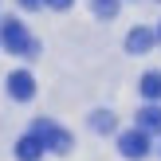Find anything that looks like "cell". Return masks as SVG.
<instances>
[{
    "label": "cell",
    "instance_id": "1",
    "mask_svg": "<svg viewBox=\"0 0 161 161\" xmlns=\"http://www.w3.org/2000/svg\"><path fill=\"white\" fill-rule=\"evenodd\" d=\"M0 43H4L12 55H28V59H36V55H39V43L28 36V28H24V24H16V16L0 24Z\"/></svg>",
    "mask_w": 161,
    "mask_h": 161
},
{
    "label": "cell",
    "instance_id": "2",
    "mask_svg": "<svg viewBox=\"0 0 161 161\" xmlns=\"http://www.w3.org/2000/svg\"><path fill=\"white\" fill-rule=\"evenodd\" d=\"M118 153L122 157H130V161H142V157H149V130H126L122 138H118Z\"/></svg>",
    "mask_w": 161,
    "mask_h": 161
},
{
    "label": "cell",
    "instance_id": "3",
    "mask_svg": "<svg viewBox=\"0 0 161 161\" xmlns=\"http://www.w3.org/2000/svg\"><path fill=\"white\" fill-rule=\"evenodd\" d=\"M36 134L47 142V149H51V153H71V134H67V130H59L55 122L36 118Z\"/></svg>",
    "mask_w": 161,
    "mask_h": 161
},
{
    "label": "cell",
    "instance_id": "4",
    "mask_svg": "<svg viewBox=\"0 0 161 161\" xmlns=\"http://www.w3.org/2000/svg\"><path fill=\"white\" fill-rule=\"evenodd\" d=\"M8 94H12L16 102H28L31 94H36V79H31L28 71H12V75H8Z\"/></svg>",
    "mask_w": 161,
    "mask_h": 161
},
{
    "label": "cell",
    "instance_id": "5",
    "mask_svg": "<svg viewBox=\"0 0 161 161\" xmlns=\"http://www.w3.org/2000/svg\"><path fill=\"white\" fill-rule=\"evenodd\" d=\"M43 149H47V142L39 138L36 130L24 134V138L16 142V157H20V161H39V153H43Z\"/></svg>",
    "mask_w": 161,
    "mask_h": 161
},
{
    "label": "cell",
    "instance_id": "6",
    "mask_svg": "<svg viewBox=\"0 0 161 161\" xmlns=\"http://www.w3.org/2000/svg\"><path fill=\"white\" fill-rule=\"evenodd\" d=\"M153 43H157V31H149V28H134L130 36H126V51L130 55H146Z\"/></svg>",
    "mask_w": 161,
    "mask_h": 161
},
{
    "label": "cell",
    "instance_id": "7",
    "mask_svg": "<svg viewBox=\"0 0 161 161\" xmlns=\"http://www.w3.org/2000/svg\"><path fill=\"white\" fill-rule=\"evenodd\" d=\"M138 91H142V98L161 102V71H146V75H142V83H138Z\"/></svg>",
    "mask_w": 161,
    "mask_h": 161
},
{
    "label": "cell",
    "instance_id": "8",
    "mask_svg": "<svg viewBox=\"0 0 161 161\" xmlns=\"http://www.w3.org/2000/svg\"><path fill=\"white\" fill-rule=\"evenodd\" d=\"M138 126H142V130H149V134H161V106H157V102L142 106V114H138Z\"/></svg>",
    "mask_w": 161,
    "mask_h": 161
},
{
    "label": "cell",
    "instance_id": "9",
    "mask_svg": "<svg viewBox=\"0 0 161 161\" xmlns=\"http://www.w3.org/2000/svg\"><path fill=\"white\" fill-rule=\"evenodd\" d=\"M114 126H118V118L110 114V110H98V114H91V130H94V134H110Z\"/></svg>",
    "mask_w": 161,
    "mask_h": 161
},
{
    "label": "cell",
    "instance_id": "10",
    "mask_svg": "<svg viewBox=\"0 0 161 161\" xmlns=\"http://www.w3.org/2000/svg\"><path fill=\"white\" fill-rule=\"evenodd\" d=\"M91 8H94L98 20H114L118 16V0H91Z\"/></svg>",
    "mask_w": 161,
    "mask_h": 161
},
{
    "label": "cell",
    "instance_id": "11",
    "mask_svg": "<svg viewBox=\"0 0 161 161\" xmlns=\"http://www.w3.org/2000/svg\"><path fill=\"white\" fill-rule=\"evenodd\" d=\"M71 4H75V0H47V8H55V12H67Z\"/></svg>",
    "mask_w": 161,
    "mask_h": 161
},
{
    "label": "cell",
    "instance_id": "12",
    "mask_svg": "<svg viewBox=\"0 0 161 161\" xmlns=\"http://www.w3.org/2000/svg\"><path fill=\"white\" fill-rule=\"evenodd\" d=\"M39 4H47V0H20V8H39Z\"/></svg>",
    "mask_w": 161,
    "mask_h": 161
},
{
    "label": "cell",
    "instance_id": "13",
    "mask_svg": "<svg viewBox=\"0 0 161 161\" xmlns=\"http://www.w3.org/2000/svg\"><path fill=\"white\" fill-rule=\"evenodd\" d=\"M157 39H161V28H157Z\"/></svg>",
    "mask_w": 161,
    "mask_h": 161
}]
</instances>
